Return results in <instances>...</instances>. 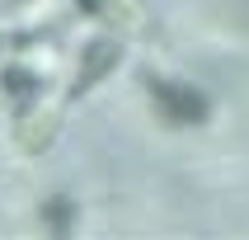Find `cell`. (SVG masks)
I'll list each match as a JSON object with an SVG mask.
<instances>
[{
    "instance_id": "1",
    "label": "cell",
    "mask_w": 249,
    "mask_h": 240,
    "mask_svg": "<svg viewBox=\"0 0 249 240\" xmlns=\"http://www.w3.org/2000/svg\"><path fill=\"white\" fill-rule=\"evenodd\" d=\"M146 90H151L155 113H160L169 127H197L202 118H207V109H212L207 94L193 90V85H183V80H160V75H151Z\"/></svg>"
},
{
    "instance_id": "2",
    "label": "cell",
    "mask_w": 249,
    "mask_h": 240,
    "mask_svg": "<svg viewBox=\"0 0 249 240\" xmlns=\"http://www.w3.org/2000/svg\"><path fill=\"white\" fill-rule=\"evenodd\" d=\"M118 66V42H89V52H85V61H80V71H75V94H85V90H94L108 71Z\"/></svg>"
},
{
    "instance_id": "3",
    "label": "cell",
    "mask_w": 249,
    "mask_h": 240,
    "mask_svg": "<svg viewBox=\"0 0 249 240\" xmlns=\"http://www.w3.org/2000/svg\"><path fill=\"white\" fill-rule=\"evenodd\" d=\"M52 132H56V118H52V113H28L24 123H14V137H19L24 151H42Z\"/></svg>"
},
{
    "instance_id": "4",
    "label": "cell",
    "mask_w": 249,
    "mask_h": 240,
    "mask_svg": "<svg viewBox=\"0 0 249 240\" xmlns=\"http://www.w3.org/2000/svg\"><path fill=\"white\" fill-rule=\"evenodd\" d=\"M0 85H5V94H10V99H19L24 109L33 104V99H38V90H42V85H38V75H33L28 66H10L5 75H0Z\"/></svg>"
},
{
    "instance_id": "5",
    "label": "cell",
    "mask_w": 249,
    "mask_h": 240,
    "mask_svg": "<svg viewBox=\"0 0 249 240\" xmlns=\"http://www.w3.org/2000/svg\"><path fill=\"white\" fill-rule=\"evenodd\" d=\"M42 222L52 226L56 236H66V231H71V203H66V198H52V203L42 207Z\"/></svg>"
}]
</instances>
